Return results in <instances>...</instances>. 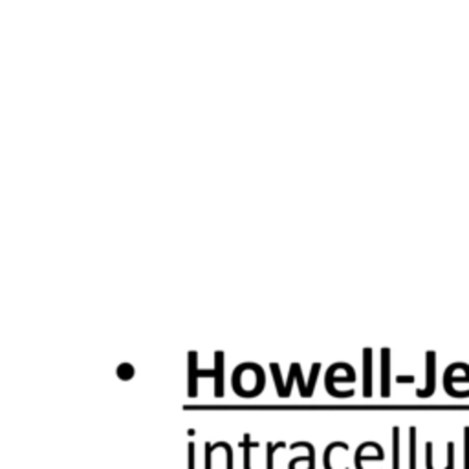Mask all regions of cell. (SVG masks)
I'll list each match as a JSON object with an SVG mask.
<instances>
[{
  "instance_id": "cell-1",
  "label": "cell",
  "mask_w": 469,
  "mask_h": 469,
  "mask_svg": "<svg viewBox=\"0 0 469 469\" xmlns=\"http://www.w3.org/2000/svg\"><path fill=\"white\" fill-rule=\"evenodd\" d=\"M198 354L189 352V396L196 398L198 394V378L200 376H214V396H224V352H214V370H200L198 365Z\"/></svg>"
},
{
  "instance_id": "cell-2",
  "label": "cell",
  "mask_w": 469,
  "mask_h": 469,
  "mask_svg": "<svg viewBox=\"0 0 469 469\" xmlns=\"http://www.w3.org/2000/svg\"><path fill=\"white\" fill-rule=\"evenodd\" d=\"M363 396H372V350H363Z\"/></svg>"
},
{
  "instance_id": "cell-3",
  "label": "cell",
  "mask_w": 469,
  "mask_h": 469,
  "mask_svg": "<svg viewBox=\"0 0 469 469\" xmlns=\"http://www.w3.org/2000/svg\"><path fill=\"white\" fill-rule=\"evenodd\" d=\"M434 392V354L433 352H429L427 354V389L425 391H418L416 394H418L420 398H427L431 396Z\"/></svg>"
},
{
  "instance_id": "cell-4",
  "label": "cell",
  "mask_w": 469,
  "mask_h": 469,
  "mask_svg": "<svg viewBox=\"0 0 469 469\" xmlns=\"http://www.w3.org/2000/svg\"><path fill=\"white\" fill-rule=\"evenodd\" d=\"M381 360H383V367H381V396L389 398V350L383 348L381 350Z\"/></svg>"
},
{
  "instance_id": "cell-5",
  "label": "cell",
  "mask_w": 469,
  "mask_h": 469,
  "mask_svg": "<svg viewBox=\"0 0 469 469\" xmlns=\"http://www.w3.org/2000/svg\"><path fill=\"white\" fill-rule=\"evenodd\" d=\"M259 442H253L251 440L250 433H244V440H242L240 447L244 451V469H251V447H259Z\"/></svg>"
},
{
  "instance_id": "cell-6",
  "label": "cell",
  "mask_w": 469,
  "mask_h": 469,
  "mask_svg": "<svg viewBox=\"0 0 469 469\" xmlns=\"http://www.w3.org/2000/svg\"><path fill=\"white\" fill-rule=\"evenodd\" d=\"M392 469H400V427L392 429Z\"/></svg>"
},
{
  "instance_id": "cell-7",
  "label": "cell",
  "mask_w": 469,
  "mask_h": 469,
  "mask_svg": "<svg viewBox=\"0 0 469 469\" xmlns=\"http://www.w3.org/2000/svg\"><path fill=\"white\" fill-rule=\"evenodd\" d=\"M286 442H266V449H268V455H266V469H273V455L279 449H284Z\"/></svg>"
},
{
  "instance_id": "cell-8",
  "label": "cell",
  "mask_w": 469,
  "mask_h": 469,
  "mask_svg": "<svg viewBox=\"0 0 469 469\" xmlns=\"http://www.w3.org/2000/svg\"><path fill=\"white\" fill-rule=\"evenodd\" d=\"M409 469H416V427L409 431Z\"/></svg>"
},
{
  "instance_id": "cell-9",
  "label": "cell",
  "mask_w": 469,
  "mask_h": 469,
  "mask_svg": "<svg viewBox=\"0 0 469 469\" xmlns=\"http://www.w3.org/2000/svg\"><path fill=\"white\" fill-rule=\"evenodd\" d=\"M336 447H341V449L348 451V444H346V442H332V444H328L326 449H324V455H323L324 469H332V465H330V453H332ZM343 469H350V467H343Z\"/></svg>"
},
{
  "instance_id": "cell-10",
  "label": "cell",
  "mask_w": 469,
  "mask_h": 469,
  "mask_svg": "<svg viewBox=\"0 0 469 469\" xmlns=\"http://www.w3.org/2000/svg\"><path fill=\"white\" fill-rule=\"evenodd\" d=\"M299 447H305V449H308V458H310V462H308V467L306 469H315V447L312 446L310 442H295L290 446V449H299Z\"/></svg>"
},
{
  "instance_id": "cell-11",
  "label": "cell",
  "mask_w": 469,
  "mask_h": 469,
  "mask_svg": "<svg viewBox=\"0 0 469 469\" xmlns=\"http://www.w3.org/2000/svg\"><path fill=\"white\" fill-rule=\"evenodd\" d=\"M297 365H299V363H292V367H290V376H288L286 387H284V392L281 394L283 398H288V396H290V389H292V385H293V376L297 374Z\"/></svg>"
},
{
  "instance_id": "cell-12",
  "label": "cell",
  "mask_w": 469,
  "mask_h": 469,
  "mask_svg": "<svg viewBox=\"0 0 469 469\" xmlns=\"http://www.w3.org/2000/svg\"><path fill=\"white\" fill-rule=\"evenodd\" d=\"M464 469H469V427L464 429Z\"/></svg>"
},
{
  "instance_id": "cell-13",
  "label": "cell",
  "mask_w": 469,
  "mask_h": 469,
  "mask_svg": "<svg viewBox=\"0 0 469 469\" xmlns=\"http://www.w3.org/2000/svg\"><path fill=\"white\" fill-rule=\"evenodd\" d=\"M446 469H455V444H447V465Z\"/></svg>"
},
{
  "instance_id": "cell-14",
  "label": "cell",
  "mask_w": 469,
  "mask_h": 469,
  "mask_svg": "<svg viewBox=\"0 0 469 469\" xmlns=\"http://www.w3.org/2000/svg\"><path fill=\"white\" fill-rule=\"evenodd\" d=\"M213 444L211 442H205L204 446V453H205V469H213V464H211V456H213Z\"/></svg>"
},
{
  "instance_id": "cell-15",
  "label": "cell",
  "mask_w": 469,
  "mask_h": 469,
  "mask_svg": "<svg viewBox=\"0 0 469 469\" xmlns=\"http://www.w3.org/2000/svg\"><path fill=\"white\" fill-rule=\"evenodd\" d=\"M425 465H427V469H434L433 467V444L431 442L425 444Z\"/></svg>"
},
{
  "instance_id": "cell-16",
  "label": "cell",
  "mask_w": 469,
  "mask_h": 469,
  "mask_svg": "<svg viewBox=\"0 0 469 469\" xmlns=\"http://www.w3.org/2000/svg\"><path fill=\"white\" fill-rule=\"evenodd\" d=\"M195 442H189V446H187V451H189V462H187V469H196V464H195Z\"/></svg>"
},
{
  "instance_id": "cell-17",
  "label": "cell",
  "mask_w": 469,
  "mask_h": 469,
  "mask_svg": "<svg viewBox=\"0 0 469 469\" xmlns=\"http://www.w3.org/2000/svg\"><path fill=\"white\" fill-rule=\"evenodd\" d=\"M398 381L400 383H410V381H415V378H412V376H405V378H403V376H398Z\"/></svg>"
}]
</instances>
